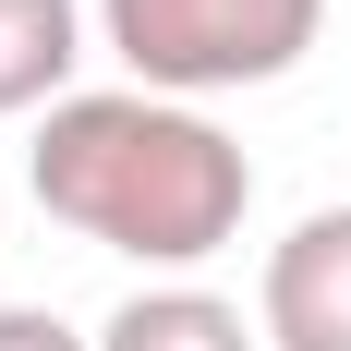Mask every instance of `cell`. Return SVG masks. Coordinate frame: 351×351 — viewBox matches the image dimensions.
<instances>
[{
    "mask_svg": "<svg viewBox=\"0 0 351 351\" xmlns=\"http://www.w3.org/2000/svg\"><path fill=\"white\" fill-rule=\"evenodd\" d=\"M254 339L267 327H243V303H218V291H134L97 327V351H254Z\"/></svg>",
    "mask_w": 351,
    "mask_h": 351,
    "instance_id": "cell-5",
    "label": "cell"
},
{
    "mask_svg": "<svg viewBox=\"0 0 351 351\" xmlns=\"http://www.w3.org/2000/svg\"><path fill=\"white\" fill-rule=\"evenodd\" d=\"M36 206L85 230V243L134 254V267H206L254 206V158L218 134L206 109L109 85V97H61L25 145Z\"/></svg>",
    "mask_w": 351,
    "mask_h": 351,
    "instance_id": "cell-1",
    "label": "cell"
},
{
    "mask_svg": "<svg viewBox=\"0 0 351 351\" xmlns=\"http://www.w3.org/2000/svg\"><path fill=\"white\" fill-rule=\"evenodd\" d=\"M0 351H97V339H73V327L36 315V303H0Z\"/></svg>",
    "mask_w": 351,
    "mask_h": 351,
    "instance_id": "cell-6",
    "label": "cell"
},
{
    "mask_svg": "<svg viewBox=\"0 0 351 351\" xmlns=\"http://www.w3.org/2000/svg\"><path fill=\"white\" fill-rule=\"evenodd\" d=\"M73 61H85V12L73 0H0V121L12 109H61Z\"/></svg>",
    "mask_w": 351,
    "mask_h": 351,
    "instance_id": "cell-4",
    "label": "cell"
},
{
    "mask_svg": "<svg viewBox=\"0 0 351 351\" xmlns=\"http://www.w3.org/2000/svg\"><path fill=\"white\" fill-rule=\"evenodd\" d=\"M267 339L279 351H351V206H315L267 254Z\"/></svg>",
    "mask_w": 351,
    "mask_h": 351,
    "instance_id": "cell-3",
    "label": "cell"
},
{
    "mask_svg": "<svg viewBox=\"0 0 351 351\" xmlns=\"http://www.w3.org/2000/svg\"><path fill=\"white\" fill-rule=\"evenodd\" d=\"M109 49L134 61L145 97H230V85H279L327 36V0H97Z\"/></svg>",
    "mask_w": 351,
    "mask_h": 351,
    "instance_id": "cell-2",
    "label": "cell"
}]
</instances>
